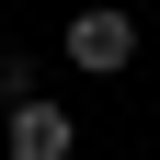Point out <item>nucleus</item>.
I'll return each instance as SVG.
<instances>
[{
  "mask_svg": "<svg viewBox=\"0 0 160 160\" xmlns=\"http://www.w3.org/2000/svg\"><path fill=\"white\" fill-rule=\"evenodd\" d=\"M126 57H137V23H126V12H103V0H92V12H69V69L114 80Z\"/></svg>",
  "mask_w": 160,
  "mask_h": 160,
  "instance_id": "nucleus-1",
  "label": "nucleus"
},
{
  "mask_svg": "<svg viewBox=\"0 0 160 160\" xmlns=\"http://www.w3.org/2000/svg\"><path fill=\"white\" fill-rule=\"evenodd\" d=\"M34 80H46L34 57H0V114H12V103H34Z\"/></svg>",
  "mask_w": 160,
  "mask_h": 160,
  "instance_id": "nucleus-3",
  "label": "nucleus"
},
{
  "mask_svg": "<svg viewBox=\"0 0 160 160\" xmlns=\"http://www.w3.org/2000/svg\"><path fill=\"white\" fill-rule=\"evenodd\" d=\"M69 149H80V126L46 103V92H34V103H12V126H0V160H69Z\"/></svg>",
  "mask_w": 160,
  "mask_h": 160,
  "instance_id": "nucleus-2",
  "label": "nucleus"
}]
</instances>
